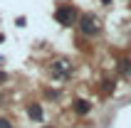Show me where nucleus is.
Returning <instances> with one entry per match:
<instances>
[{
  "mask_svg": "<svg viewBox=\"0 0 131 128\" xmlns=\"http://www.w3.org/2000/svg\"><path fill=\"white\" fill-rule=\"evenodd\" d=\"M54 17H57V22L59 25H64V27H72L74 22L79 20L77 17V12H74V7H57V12H54Z\"/></svg>",
  "mask_w": 131,
  "mask_h": 128,
  "instance_id": "1",
  "label": "nucleus"
},
{
  "mask_svg": "<svg viewBox=\"0 0 131 128\" xmlns=\"http://www.w3.org/2000/svg\"><path fill=\"white\" fill-rule=\"evenodd\" d=\"M79 30L84 32L87 37H94V35H99V25H96V20H94V15H82L79 17Z\"/></svg>",
  "mask_w": 131,
  "mask_h": 128,
  "instance_id": "2",
  "label": "nucleus"
},
{
  "mask_svg": "<svg viewBox=\"0 0 131 128\" xmlns=\"http://www.w3.org/2000/svg\"><path fill=\"white\" fill-rule=\"evenodd\" d=\"M27 113H30V118L32 121H42V108H40V104H30V108H27Z\"/></svg>",
  "mask_w": 131,
  "mask_h": 128,
  "instance_id": "3",
  "label": "nucleus"
},
{
  "mask_svg": "<svg viewBox=\"0 0 131 128\" xmlns=\"http://www.w3.org/2000/svg\"><path fill=\"white\" fill-rule=\"evenodd\" d=\"M89 101H84V99H77L74 101V111H77V113H89Z\"/></svg>",
  "mask_w": 131,
  "mask_h": 128,
  "instance_id": "4",
  "label": "nucleus"
},
{
  "mask_svg": "<svg viewBox=\"0 0 131 128\" xmlns=\"http://www.w3.org/2000/svg\"><path fill=\"white\" fill-rule=\"evenodd\" d=\"M119 71H121V74H126V76L131 74V62H129V59H124V62H119Z\"/></svg>",
  "mask_w": 131,
  "mask_h": 128,
  "instance_id": "5",
  "label": "nucleus"
},
{
  "mask_svg": "<svg viewBox=\"0 0 131 128\" xmlns=\"http://www.w3.org/2000/svg\"><path fill=\"white\" fill-rule=\"evenodd\" d=\"M0 128H13V126H10V121H7V118H0Z\"/></svg>",
  "mask_w": 131,
  "mask_h": 128,
  "instance_id": "6",
  "label": "nucleus"
},
{
  "mask_svg": "<svg viewBox=\"0 0 131 128\" xmlns=\"http://www.w3.org/2000/svg\"><path fill=\"white\" fill-rule=\"evenodd\" d=\"M0 42H3V35H0Z\"/></svg>",
  "mask_w": 131,
  "mask_h": 128,
  "instance_id": "7",
  "label": "nucleus"
}]
</instances>
